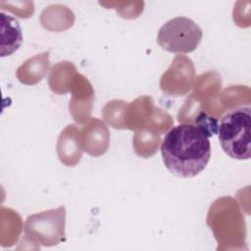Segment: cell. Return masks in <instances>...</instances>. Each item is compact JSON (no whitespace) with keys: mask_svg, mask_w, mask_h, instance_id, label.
Listing matches in <instances>:
<instances>
[{"mask_svg":"<svg viewBox=\"0 0 251 251\" xmlns=\"http://www.w3.org/2000/svg\"><path fill=\"white\" fill-rule=\"evenodd\" d=\"M212 133L196 124H180L172 127L161 144V154L168 171L178 177L199 175L211 158L209 137Z\"/></svg>","mask_w":251,"mask_h":251,"instance_id":"6da1fadb","label":"cell"},{"mask_svg":"<svg viewBox=\"0 0 251 251\" xmlns=\"http://www.w3.org/2000/svg\"><path fill=\"white\" fill-rule=\"evenodd\" d=\"M65 224L66 209L60 206L28 216L24 229L31 240L44 246H54L65 240Z\"/></svg>","mask_w":251,"mask_h":251,"instance_id":"277c9868","label":"cell"},{"mask_svg":"<svg viewBox=\"0 0 251 251\" xmlns=\"http://www.w3.org/2000/svg\"><path fill=\"white\" fill-rule=\"evenodd\" d=\"M219 141L224 152L235 160L251 157V107L239 106L227 111L217 126Z\"/></svg>","mask_w":251,"mask_h":251,"instance_id":"7a4b0ae2","label":"cell"},{"mask_svg":"<svg viewBox=\"0 0 251 251\" xmlns=\"http://www.w3.org/2000/svg\"><path fill=\"white\" fill-rule=\"evenodd\" d=\"M1 16V57L12 55L23 43L22 27L19 21L3 12Z\"/></svg>","mask_w":251,"mask_h":251,"instance_id":"5b68a950","label":"cell"},{"mask_svg":"<svg viewBox=\"0 0 251 251\" xmlns=\"http://www.w3.org/2000/svg\"><path fill=\"white\" fill-rule=\"evenodd\" d=\"M202 36L201 27L193 20L176 17L160 27L157 42L162 49L168 52L187 54L198 47Z\"/></svg>","mask_w":251,"mask_h":251,"instance_id":"3957f363","label":"cell"}]
</instances>
